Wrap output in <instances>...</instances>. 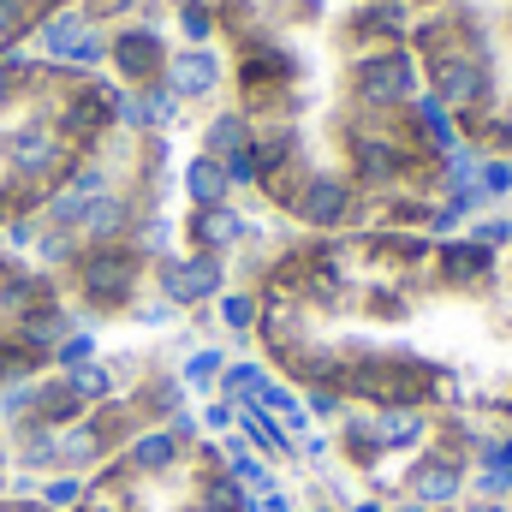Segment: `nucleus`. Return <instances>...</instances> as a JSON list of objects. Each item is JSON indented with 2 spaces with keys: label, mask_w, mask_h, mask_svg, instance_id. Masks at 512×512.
I'll return each instance as SVG.
<instances>
[{
  "label": "nucleus",
  "mask_w": 512,
  "mask_h": 512,
  "mask_svg": "<svg viewBox=\"0 0 512 512\" xmlns=\"http://www.w3.org/2000/svg\"><path fill=\"white\" fill-rule=\"evenodd\" d=\"M387 512H429V507H423V501H411V495H405V501H399V507H387Z\"/></svg>",
  "instance_id": "obj_18"
},
{
  "label": "nucleus",
  "mask_w": 512,
  "mask_h": 512,
  "mask_svg": "<svg viewBox=\"0 0 512 512\" xmlns=\"http://www.w3.org/2000/svg\"><path fill=\"white\" fill-rule=\"evenodd\" d=\"M512 495V435L483 441V465H477V501H507Z\"/></svg>",
  "instance_id": "obj_10"
},
{
  "label": "nucleus",
  "mask_w": 512,
  "mask_h": 512,
  "mask_svg": "<svg viewBox=\"0 0 512 512\" xmlns=\"http://www.w3.org/2000/svg\"><path fill=\"white\" fill-rule=\"evenodd\" d=\"M411 12H435V6H453V0H405ZM477 6H489V12H501V6H512V0H477Z\"/></svg>",
  "instance_id": "obj_16"
},
{
  "label": "nucleus",
  "mask_w": 512,
  "mask_h": 512,
  "mask_svg": "<svg viewBox=\"0 0 512 512\" xmlns=\"http://www.w3.org/2000/svg\"><path fill=\"white\" fill-rule=\"evenodd\" d=\"M72 334H78V316L66 292L24 251L0 239V393L48 376Z\"/></svg>",
  "instance_id": "obj_2"
},
{
  "label": "nucleus",
  "mask_w": 512,
  "mask_h": 512,
  "mask_svg": "<svg viewBox=\"0 0 512 512\" xmlns=\"http://www.w3.org/2000/svg\"><path fill=\"white\" fill-rule=\"evenodd\" d=\"M203 429L233 435V429H239V405H233V399H209V405H203Z\"/></svg>",
  "instance_id": "obj_14"
},
{
  "label": "nucleus",
  "mask_w": 512,
  "mask_h": 512,
  "mask_svg": "<svg viewBox=\"0 0 512 512\" xmlns=\"http://www.w3.org/2000/svg\"><path fill=\"white\" fill-rule=\"evenodd\" d=\"M239 429H245L239 441L256 447V453H286V447H292V435L280 429V417H274V411H262V405H239Z\"/></svg>",
  "instance_id": "obj_11"
},
{
  "label": "nucleus",
  "mask_w": 512,
  "mask_h": 512,
  "mask_svg": "<svg viewBox=\"0 0 512 512\" xmlns=\"http://www.w3.org/2000/svg\"><path fill=\"white\" fill-rule=\"evenodd\" d=\"M316 512H334V507H316Z\"/></svg>",
  "instance_id": "obj_21"
},
{
  "label": "nucleus",
  "mask_w": 512,
  "mask_h": 512,
  "mask_svg": "<svg viewBox=\"0 0 512 512\" xmlns=\"http://www.w3.org/2000/svg\"><path fill=\"white\" fill-rule=\"evenodd\" d=\"M179 185H185L191 209H221V203H233V179H227V167H221L215 155H203V149L179 167Z\"/></svg>",
  "instance_id": "obj_8"
},
{
  "label": "nucleus",
  "mask_w": 512,
  "mask_h": 512,
  "mask_svg": "<svg viewBox=\"0 0 512 512\" xmlns=\"http://www.w3.org/2000/svg\"><path fill=\"white\" fill-rule=\"evenodd\" d=\"M245 215L233 209V203H221V209H191V221H185V239L197 245V256H227L245 245Z\"/></svg>",
  "instance_id": "obj_7"
},
{
  "label": "nucleus",
  "mask_w": 512,
  "mask_h": 512,
  "mask_svg": "<svg viewBox=\"0 0 512 512\" xmlns=\"http://www.w3.org/2000/svg\"><path fill=\"white\" fill-rule=\"evenodd\" d=\"M507 512H512V507H507Z\"/></svg>",
  "instance_id": "obj_23"
},
{
  "label": "nucleus",
  "mask_w": 512,
  "mask_h": 512,
  "mask_svg": "<svg viewBox=\"0 0 512 512\" xmlns=\"http://www.w3.org/2000/svg\"><path fill=\"white\" fill-rule=\"evenodd\" d=\"M221 322H227V334H251L256 328V292L251 286H239V292H221Z\"/></svg>",
  "instance_id": "obj_12"
},
{
  "label": "nucleus",
  "mask_w": 512,
  "mask_h": 512,
  "mask_svg": "<svg viewBox=\"0 0 512 512\" xmlns=\"http://www.w3.org/2000/svg\"><path fill=\"white\" fill-rule=\"evenodd\" d=\"M304 411H310V417H334V411H340V387H310Z\"/></svg>",
  "instance_id": "obj_15"
},
{
  "label": "nucleus",
  "mask_w": 512,
  "mask_h": 512,
  "mask_svg": "<svg viewBox=\"0 0 512 512\" xmlns=\"http://www.w3.org/2000/svg\"><path fill=\"white\" fill-rule=\"evenodd\" d=\"M465 512H507V507H501V501H471Z\"/></svg>",
  "instance_id": "obj_19"
},
{
  "label": "nucleus",
  "mask_w": 512,
  "mask_h": 512,
  "mask_svg": "<svg viewBox=\"0 0 512 512\" xmlns=\"http://www.w3.org/2000/svg\"><path fill=\"white\" fill-rule=\"evenodd\" d=\"M221 78H227V54L209 42V48H173V60H167V90L179 96V102H203V96H215L221 90Z\"/></svg>",
  "instance_id": "obj_4"
},
{
  "label": "nucleus",
  "mask_w": 512,
  "mask_h": 512,
  "mask_svg": "<svg viewBox=\"0 0 512 512\" xmlns=\"http://www.w3.org/2000/svg\"><path fill=\"white\" fill-rule=\"evenodd\" d=\"M167 6H173V0H167Z\"/></svg>",
  "instance_id": "obj_22"
},
{
  "label": "nucleus",
  "mask_w": 512,
  "mask_h": 512,
  "mask_svg": "<svg viewBox=\"0 0 512 512\" xmlns=\"http://www.w3.org/2000/svg\"><path fill=\"white\" fill-rule=\"evenodd\" d=\"M370 429V441L376 447H393V453H411V447H423V435H429V417L423 411H411V405H382L376 411V423H364Z\"/></svg>",
  "instance_id": "obj_9"
},
{
  "label": "nucleus",
  "mask_w": 512,
  "mask_h": 512,
  "mask_svg": "<svg viewBox=\"0 0 512 512\" xmlns=\"http://www.w3.org/2000/svg\"><path fill=\"white\" fill-rule=\"evenodd\" d=\"M126 90L54 54H0V239L36 221L114 137Z\"/></svg>",
  "instance_id": "obj_1"
},
{
  "label": "nucleus",
  "mask_w": 512,
  "mask_h": 512,
  "mask_svg": "<svg viewBox=\"0 0 512 512\" xmlns=\"http://www.w3.org/2000/svg\"><path fill=\"white\" fill-rule=\"evenodd\" d=\"M459 489H465L459 453H435V447H429V453L411 459V501H423V507H453Z\"/></svg>",
  "instance_id": "obj_5"
},
{
  "label": "nucleus",
  "mask_w": 512,
  "mask_h": 512,
  "mask_svg": "<svg viewBox=\"0 0 512 512\" xmlns=\"http://www.w3.org/2000/svg\"><path fill=\"white\" fill-rule=\"evenodd\" d=\"M262 512H298L286 495H262Z\"/></svg>",
  "instance_id": "obj_17"
},
{
  "label": "nucleus",
  "mask_w": 512,
  "mask_h": 512,
  "mask_svg": "<svg viewBox=\"0 0 512 512\" xmlns=\"http://www.w3.org/2000/svg\"><path fill=\"white\" fill-rule=\"evenodd\" d=\"M352 512H387V507H382V501H358Z\"/></svg>",
  "instance_id": "obj_20"
},
{
  "label": "nucleus",
  "mask_w": 512,
  "mask_h": 512,
  "mask_svg": "<svg viewBox=\"0 0 512 512\" xmlns=\"http://www.w3.org/2000/svg\"><path fill=\"white\" fill-rule=\"evenodd\" d=\"M221 370H227V358L209 346V352H191V358H185V376H179V382H185V387H215Z\"/></svg>",
  "instance_id": "obj_13"
},
{
  "label": "nucleus",
  "mask_w": 512,
  "mask_h": 512,
  "mask_svg": "<svg viewBox=\"0 0 512 512\" xmlns=\"http://www.w3.org/2000/svg\"><path fill=\"white\" fill-rule=\"evenodd\" d=\"M155 280H161V304H203V298H221V286H227V262L221 256H167L161 268H155Z\"/></svg>",
  "instance_id": "obj_3"
},
{
  "label": "nucleus",
  "mask_w": 512,
  "mask_h": 512,
  "mask_svg": "<svg viewBox=\"0 0 512 512\" xmlns=\"http://www.w3.org/2000/svg\"><path fill=\"white\" fill-rule=\"evenodd\" d=\"M72 6L78 0H0V54H18L24 42H36L42 24H54Z\"/></svg>",
  "instance_id": "obj_6"
}]
</instances>
